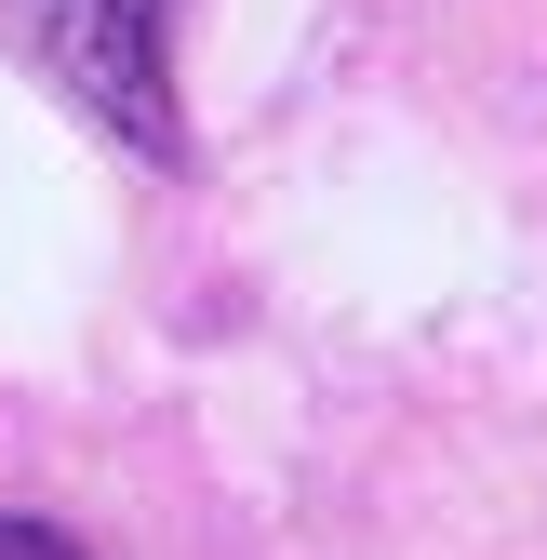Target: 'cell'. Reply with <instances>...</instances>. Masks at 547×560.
Segmentation results:
<instances>
[{
  "mask_svg": "<svg viewBox=\"0 0 547 560\" xmlns=\"http://www.w3.org/2000/svg\"><path fill=\"white\" fill-rule=\"evenodd\" d=\"M14 27L40 40V67L81 107H107L133 148H174V107H161V0H14Z\"/></svg>",
  "mask_w": 547,
  "mask_h": 560,
  "instance_id": "1",
  "label": "cell"
},
{
  "mask_svg": "<svg viewBox=\"0 0 547 560\" xmlns=\"http://www.w3.org/2000/svg\"><path fill=\"white\" fill-rule=\"evenodd\" d=\"M0 560H81V547H67L54 521H0Z\"/></svg>",
  "mask_w": 547,
  "mask_h": 560,
  "instance_id": "2",
  "label": "cell"
}]
</instances>
